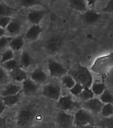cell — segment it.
<instances>
[{"mask_svg": "<svg viewBox=\"0 0 113 128\" xmlns=\"http://www.w3.org/2000/svg\"><path fill=\"white\" fill-rule=\"evenodd\" d=\"M38 3V2L37 1H34V0H24V1L20 2L21 6L25 7V8H29L34 5H36Z\"/></svg>", "mask_w": 113, "mask_h": 128, "instance_id": "d590c367", "label": "cell"}, {"mask_svg": "<svg viewBox=\"0 0 113 128\" xmlns=\"http://www.w3.org/2000/svg\"><path fill=\"white\" fill-rule=\"evenodd\" d=\"M14 56H15V52L13 50H12L11 48L6 50L1 54V57L0 59V63L2 64L9 60L14 59Z\"/></svg>", "mask_w": 113, "mask_h": 128, "instance_id": "4316f807", "label": "cell"}, {"mask_svg": "<svg viewBox=\"0 0 113 128\" xmlns=\"http://www.w3.org/2000/svg\"><path fill=\"white\" fill-rule=\"evenodd\" d=\"M102 12H103V13H113V0L109 2L107 5L103 8Z\"/></svg>", "mask_w": 113, "mask_h": 128, "instance_id": "8d00e7d4", "label": "cell"}, {"mask_svg": "<svg viewBox=\"0 0 113 128\" xmlns=\"http://www.w3.org/2000/svg\"><path fill=\"white\" fill-rule=\"evenodd\" d=\"M92 120L93 116L91 114L84 108L77 110L73 116L74 125L79 128L89 125Z\"/></svg>", "mask_w": 113, "mask_h": 128, "instance_id": "277c9868", "label": "cell"}, {"mask_svg": "<svg viewBox=\"0 0 113 128\" xmlns=\"http://www.w3.org/2000/svg\"><path fill=\"white\" fill-rule=\"evenodd\" d=\"M113 66V52L96 58L91 70L96 74L103 76Z\"/></svg>", "mask_w": 113, "mask_h": 128, "instance_id": "7a4b0ae2", "label": "cell"}, {"mask_svg": "<svg viewBox=\"0 0 113 128\" xmlns=\"http://www.w3.org/2000/svg\"><path fill=\"white\" fill-rule=\"evenodd\" d=\"M6 107L7 106L5 105V104L3 103L2 99H0V116H1V114L3 113V112L5 110Z\"/></svg>", "mask_w": 113, "mask_h": 128, "instance_id": "f35d334b", "label": "cell"}, {"mask_svg": "<svg viewBox=\"0 0 113 128\" xmlns=\"http://www.w3.org/2000/svg\"><path fill=\"white\" fill-rule=\"evenodd\" d=\"M10 78L13 80L14 82H23L24 80L27 79V74L25 72V70L21 68L20 66L16 68L13 70L11 71L9 73Z\"/></svg>", "mask_w": 113, "mask_h": 128, "instance_id": "5bb4252c", "label": "cell"}, {"mask_svg": "<svg viewBox=\"0 0 113 128\" xmlns=\"http://www.w3.org/2000/svg\"><path fill=\"white\" fill-rule=\"evenodd\" d=\"M78 97L82 102H86L93 98L94 94H93V92H92L91 88H84Z\"/></svg>", "mask_w": 113, "mask_h": 128, "instance_id": "d4e9b609", "label": "cell"}, {"mask_svg": "<svg viewBox=\"0 0 113 128\" xmlns=\"http://www.w3.org/2000/svg\"><path fill=\"white\" fill-rule=\"evenodd\" d=\"M69 74L75 82L81 84L83 88H91L93 83V76L91 71L82 65H75L69 71Z\"/></svg>", "mask_w": 113, "mask_h": 128, "instance_id": "6da1fadb", "label": "cell"}, {"mask_svg": "<svg viewBox=\"0 0 113 128\" xmlns=\"http://www.w3.org/2000/svg\"><path fill=\"white\" fill-rule=\"evenodd\" d=\"M69 4L70 8L78 12L85 13L87 11V4L83 0H71L69 2Z\"/></svg>", "mask_w": 113, "mask_h": 128, "instance_id": "ffe728a7", "label": "cell"}, {"mask_svg": "<svg viewBox=\"0 0 113 128\" xmlns=\"http://www.w3.org/2000/svg\"><path fill=\"white\" fill-rule=\"evenodd\" d=\"M6 31L5 29H3L1 27H0V38L2 37V36H5V34Z\"/></svg>", "mask_w": 113, "mask_h": 128, "instance_id": "ab89813d", "label": "cell"}, {"mask_svg": "<svg viewBox=\"0 0 113 128\" xmlns=\"http://www.w3.org/2000/svg\"><path fill=\"white\" fill-rule=\"evenodd\" d=\"M11 21L12 18L11 16H5V17H0V27L5 29Z\"/></svg>", "mask_w": 113, "mask_h": 128, "instance_id": "e575fe53", "label": "cell"}, {"mask_svg": "<svg viewBox=\"0 0 113 128\" xmlns=\"http://www.w3.org/2000/svg\"><path fill=\"white\" fill-rule=\"evenodd\" d=\"M3 68L7 72H11V71L13 70L14 69H15L16 68L19 66V64H18L17 61L15 59L11 60L9 61L6 62L5 63L2 64L1 65Z\"/></svg>", "mask_w": 113, "mask_h": 128, "instance_id": "f546056e", "label": "cell"}, {"mask_svg": "<svg viewBox=\"0 0 113 128\" xmlns=\"http://www.w3.org/2000/svg\"><path fill=\"white\" fill-rule=\"evenodd\" d=\"M104 106V104L98 98H92L88 101L83 102L82 106L89 112L99 114Z\"/></svg>", "mask_w": 113, "mask_h": 128, "instance_id": "ba28073f", "label": "cell"}, {"mask_svg": "<svg viewBox=\"0 0 113 128\" xmlns=\"http://www.w3.org/2000/svg\"><path fill=\"white\" fill-rule=\"evenodd\" d=\"M100 100L104 104H113V94L109 89H106L105 92L100 96Z\"/></svg>", "mask_w": 113, "mask_h": 128, "instance_id": "484cf974", "label": "cell"}, {"mask_svg": "<svg viewBox=\"0 0 113 128\" xmlns=\"http://www.w3.org/2000/svg\"><path fill=\"white\" fill-rule=\"evenodd\" d=\"M83 86L79 83L76 82V84H75V86H73V88L70 89V92H71V94H73V96H77L78 97L79 96V94L81 93V92L83 90Z\"/></svg>", "mask_w": 113, "mask_h": 128, "instance_id": "d6a6232c", "label": "cell"}, {"mask_svg": "<svg viewBox=\"0 0 113 128\" xmlns=\"http://www.w3.org/2000/svg\"><path fill=\"white\" fill-rule=\"evenodd\" d=\"M38 90V84L33 82L31 78H27L22 82L21 90L27 96H33L37 94Z\"/></svg>", "mask_w": 113, "mask_h": 128, "instance_id": "30bf717a", "label": "cell"}, {"mask_svg": "<svg viewBox=\"0 0 113 128\" xmlns=\"http://www.w3.org/2000/svg\"><path fill=\"white\" fill-rule=\"evenodd\" d=\"M48 69L50 76L54 78H61L67 72V69L63 65L52 58L48 60Z\"/></svg>", "mask_w": 113, "mask_h": 128, "instance_id": "5b68a950", "label": "cell"}, {"mask_svg": "<svg viewBox=\"0 0 113 128\" xmlns=\"http://www.w3.org/2000/svg\"><path fill=\"white\" fill-rule=\"evenodd\" d=\"M46 14L44 10H33L27 15V19L33 25H39Z\"/></svg>", "mask_w": 113, "mask_h": 128, "instance_id": "7c38bea8", "label": "cell"}, {"mask_svg": "<svg viewBox=\"0 0 113 128\" xmlns=\"http://www.w3.org/2000/svg\"><path fill=\"white\" fill-rule=\"evenodd\" d=\"M42 94L50 99L58 100L61 97V86L54 83L46 84L43 87Z\"/></svg>", "mask_w": 113, "mask_h": 128, "instance_id": "8992f818", "label": "cell"}, {"mask_svg": "<svg viewBox=\"0 0 113 128\" xmlns=\"http://www.w3.org/2000/svg\"><path fill=\"white\" fill-rule=\"evenodd\" d=\"M22 90L21 92L13 96H7V97L2 98V100L5 104L6 106H12L18 104L21 100V96H22Z\"/></svg>", "mask_w": 113, "mask_h": 128, "instance_id": "44dd1931", "label": "cell"}, {"mask_svg": "<svg viewBox=\"0 0 113 128\" xmlns=\"http://www.w3.org/2000/svg\"><path fill=\"white\" fill-rule=\"evenodd\" d=\"M25 44V39L22 36H17L12 38L9 46L14 52H17L22 49Z\"/></svg>", "mask_w": 113, "mask_h": 128, "instance_id": "e0dca14e", "label": "cell"}, {"mask_svg": "<svg viewBox=\"0 0 113 128\" xmlns=\"http://www.w3.org/2000/svg\"><path fill=\"white\" fill-rule=\"evenodd\" d=\"M101 17V14H98L93 10H87L82 15L83 21L87 24H93Z\"/></svg>", "mask_w": 113, "mask_h": 128, "instance_id": "9a60e30c", "label": "cell"}, {"mask_svg": "<svg viewBox=\"0 0 113 128\" xmlns=\"http://www.w3.org/2000/svg\"><path fill=\"white\" fill-rule=\"evenodd\" d=\"M9 74L3 68L2 66H0V85H4L9 82L10 80Z\"/></svg>", "mask_w": 113, "mask_h": 128, "instance_id": "4dcf8cb0", "label": "cell"}, {"mask_svg": "<svg viewBox=\"0 0 113 128\" xmlns=\"http://www.w3.org/2000/svg\"><path fill=\"white\" fill-rule=\"evenodd\" d=\"M91 88V89L92 90V92H93L94 95L99 96H101V95L105 92V90L107 89L105 84V83L103 82H93Z\"/></svg>", "mask_w": 113, "mask_h": 128, "instance_id": "603a6c76", "label": "cell"}, {"mask_svg": "<svg viewBox=\"0 0 113 128\" xmlns=\"http://www.w3.org/2000/svg\"><path fill=\"white\" fill-rule=\"evenodd\" d=\"M61 83L63 84V85L65 86V88H68V89L70 90L75 86V84H76V82L71 76L66 74L65 76H63V77H61Z\"/></svg>", "mask_w": 113, "mask_h": 128, "instance_id": "f1b7e54d", "label": "cell"}, {"mask_svg": "<svg viewBox=\"0 0 113 128\" xmlns=\"http://www.w3.org/2000/svg\"><path fill=\"white\" fill-rule=\"evenodd\" d=\"M6 127H7L6 119L0 116V128H6Z\"/></svg>", "mask_w": 113, "mask_h": 128, "instance_id": "74e56055", "label": "cell"}, {"mask_svg": "<svg viewBox=\"0 0 113 128\" xmlns=\"http://www.w3.org/2000/svg\"><path fill=\"white\" fill-rule=\"evenodd\" d=\"M57 106L63 112L72 110L76 106V103L73 101L71 96H61L57 100Z\"/></svg>", "mask_w": 113, "mask_h": 128, "instance_id": "9c48e42d", "label": "cell"}, {"mask_svg": "<svg viewBox=\"0 0 113 128\" xmlns=\"http://www.w3.org/2000/svg\"><path fill=\"white\" fill-rule=\"evenodd\" d=\"M57 123L59 128H73V116L65 112L60 111L57 115Z\"/></svg>", "mask_w": 113, "mask_h": 128, "instance_id": "52a82bcc", "label": "cell"}, {"mask_svg": "<svg viewBox=\"0 0 113 128\" xmlns=\"http://www.w3.org/2000/svg\"><path fill=\"white\" fill-rule=\"evenodd\" d=\"M43 31V28L39 25H33L25 33V37L27 39L31 41L37 40L40 34Z\"/></svg>", "mask_w": 113, "mask_h": 128, "instance_id": "4fadbf2b", "label": "cell"}, {"mask_svg": "<svg viewBox=\"0 0 113 128\" xmlns=\"http://www.w3.org/2000/svg\"><path fill=\"white\" fill-rule=\"evenodd\" d=\"M15 10L8 6L5 3H0V17H5V16H11L13 14Z\"/></svg>", "mask_w": 113, "mask_h": 128, "instance_id": "cb8c5ba5", "label": "cell"}, {"mask_svg": "<svg viewBox=\"0 0 113 128\" xmlns=\"http://www.w3.org/2000/svg\"><path fill=\"white\" fill-rule=\"evenodd\" d=\"M100 114L103 118H109L113 116V104H104Z\"/></svg>", "mask_w": 113, "mask_h": 128, "instance_id": "83f0119b", "label": "cell"}, {"mask_svg": "<svg viewBox=\"0 0 113 128\" xmlns=\"http://www.w3.org/2000/svg\"><path fill=\"white\" fill-rule=\"evenodd\" d=\"M62 41L58 36H52L47 42L46 46L49 50L52 52H56L61 48Z\"/></svg>", "mask_w": 113, "mask_h": 128, "instance_id": "2e32d148", "label": "cell"}, {"mask_svg": "<svg viewBox=\"0 0 113 128\" xmlns=\"http://www.w3.org/2000/svg\"><path fill=\"white\" fill-rule=\"evenodd\" d=\"M100 126L102 128H113V116L104 118L100 122Z\"/></svg>", "mask_w": 113, "mask_h": 128, "instance_id": "1f68e13d", "label": "cell"}, {"mask_svg": "<svg viewBox=\"0 0 113 128\" xmlns=\"http://www.w3.org/2000/svg\"><path fill=\"white\" fill-rule=\"evenodd\" d=\"M21 91V86L16 85L14 84H10L6 86L4 88V90L1 92V96L3 97H7V96H13L18 94Z\"/></svg>", "mask_w": 113, "mask_h": 128, "instance_id": "ac0fdd59", "label": "cell"}, {"mask_svg": "<svg viewBox=\"0 0 113 128\" xmlns=\"http://www.w3.org/2000/svg\"><path fill=\"white\" fill-rule=\"evenodd\" d=\"M12 39L11 36H3L0 38V50L9 45Z\"/></svg>", "mask_w": 113, "mask_h": 128, "instance_id": "836d02e7", "label": "cell"}, {"mask_svg": "<svg viewBox=\"0 0 113 128\" xmlns=\"http://www.w3.org/2000/svg\"><path fill=\"white\" fill-rule=\"evenodd\" d=\"M31 79L37 84H44L48 80L46 72L41 68H37L31 72Z\"/></svg>", "mask_w": 113, "mask_h": 128, "instance_id": "8fae6325", "label": "cell"}, {"mask_svg": "<svg viewBox=\"0 0 113 128\" xmlns=\"http://www.w3.org/2000/svg\"><path fill=\"white\" fill-rule=\"evenodd\" d=\"M35 112L33 108L27 106L19 112L17 116V125L19 128H28L30 127L35 118Z\"/></svg>", "mask_w": 113, "mask_h": 128, "instance_id": "3957f363", "label": "cell"}, {"mask_svg": "<svg viewBox=\"0 0 113 128\" xmlns=\"http://www.w3.org/2000/svg\"><path fill=\"white\" fill-rule=\"evenodd\" d=\"M31 64H32V58L29 52L27 50L23 51V52L21 53L19 66L23 69H27L31 66Z\"/></svg>", "mask_w": 113, "mask_h": 128, "instance_id": "7402d4cb", "label": "cell"}, {"mask_svg": "<svg viewBox=\"0 0 113 128\" xmlns=\"http://www.w3.org/2000/svg\"><path fill=\"white\" fill-rule=\"evenodd\" d=\"M21 29H22V25L20 22L12 19V21L10 22L5 29V31L11 36H14L19 34L21 31Z\"/></svg>", "mask_w": 113, "mask_h": 128, "instance_id": "d6986e66", "label": "cell"}, {"mask_svg": "<svg viewBox=\"0 0 113 128\" xmlns=\"http://www.w3.org/2000/svg\"><path fill=\"white\" fill-rule=\"evenodd\" d=\"M97 128L95 126H91V125H87V126H86L83 127V128Z\"/></svg>", "mask_w": 113, "mask_h": 128, "instance_id": "60d3db41", "label": "cell"}]
</instances>
